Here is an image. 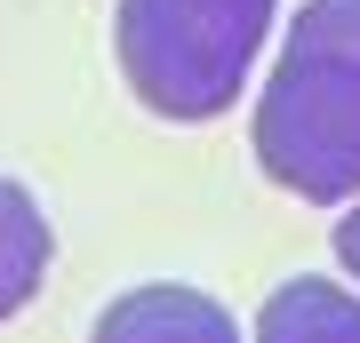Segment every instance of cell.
I'll list each match as a JSON object with an SVG mask.
<instances>
[{"mask_svg":"<svg viewBox=\"0 0 360 343\" xmlns=\"http://www.w3.org/2000/svg\"><path fill=\"white\" fill-rule=\"evenodd\" d=\"M89 343H240V328H232V311L208 288L144 280V288H120L112 304L96 311Z\"/></svg>","mask_w":360,"mask_h":343,"instance_id":"3957f363","label":"cell"},{"mask_svg":"<svg viewBox=\"0 0 360 343\" xmlns=\"http://www.w3.org/2000/svg\"><path fill=\"white\" fill-rule=\"evenodd\" d=\"M49 255H56V231L40 216V200L16 176H0V319H16L49 288Z\"/></svg>","mask_w":360,"mask_h":343,"instance_id":"5b68a950","label":"cell"},{"mask_svg":"<svg viewBox=\"0 0 360 343\" xmlns=\"http://www.w3.org/2000/svg\"><path fill=\"white\" fill-rule=\"evenodd\" d=\"M272 8L281 0H120L112 56L129 96L176 128L224 120L272 40Z\"/></svg>","mask_w":360,"mask_h":343,"instance_id":"7a4b0ae2","label":"cell"},{"mask_svg":"<svg viewBox=\"0 0 360 343\" xmlns=\"http://www.w3.org/2000/svg\"><path fill=\"white\" fill-rule=\"evenodd\" d=\"M248 144L264 176L312 208L360 191V0H296Z\"/></svg>","mask_w":360,"mask_h":343,"instance_id":"6da1fadb","label":"cell"},{"mask_svg":"<svg viewBox=\"0 0 360 343\" xmlns=\"http://www.w3.org/2000/svg\"><path fill=\"white\" fill-rule=\"evenodd\" d=\"M257 343H360V295L321 271H296L257 304Z\"/></svg>","mask_w":360,"mask_h":343,"instance_id":"277c9868","label":"cell"},{"mask_svg":"<svg viewBox=\"0 0 360 343\" xmlns=\"http://www.w3.org/2000/svg\"><path fill=\"white\" fill-rule=\"evenodd\" d=\"M328 255H336V271H345V280H360V191L345 200V216H336V240H328Z\"/></svg>","mask_w":360,"mask_h":343,"instance_id":"8992f818","label":"cell"}]
</instances>
